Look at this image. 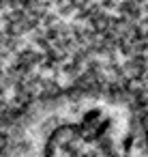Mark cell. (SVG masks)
<instances>
[{"label":"cell","instance_id":"6da1fadb","mask_svg":"<svg viewBox=\"0 0 148 157\" xmlns=\"http://www.w3.org/2000/svg\"><path fill=\"white\" fill-rule=\"evenodd\" d=\"M92 97L148 138V0H0V125Z\"/></svg>","mask_w":148,"mask_h":157},{"label":"cell","instance_id":"7a4b0ae2","mask_svg":"<svg viewBox=\"0 0 148 157\" xmlns=\"http://www.w3.org/2000/svg\"><path fill=\"white\" fill-rule=\"evenodd\" d=\"M47 157H120L112 138L99 125L71 123L54 133Z\"/></svg>","mask_w":148,"mask_h":157}]
</instances>
